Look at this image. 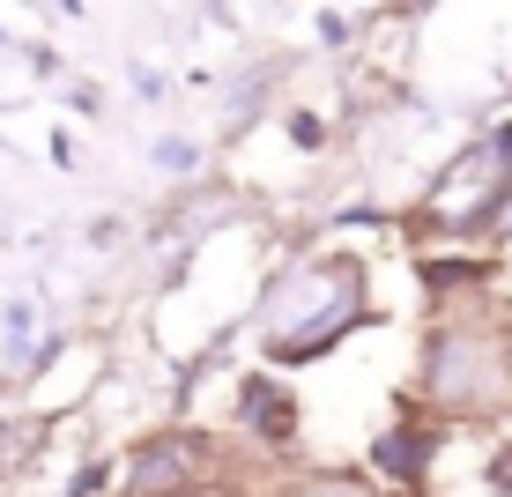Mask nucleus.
<instances>
[{
    "instance_id": "nucleus-1",
    "label": "nucleus",
    "mask_w": 512,
    "mask_h": 497,
    "mask_svg": "<svg viewBox=\"0 0 512 497\" xmlns=\"http://www.w3.org/2000/svg\"><path fill=\"white\" fill-rule=\"evenodd\" d=\"M201 460H208L201 438H156V446H141V453H134V497H171V490H186L193 475H201Z\"/></svg>"
},
{
    "instance_id": "nucleus-2",
    "label": "nucleus",
    "mask_w": 512,
    "mask_h": 497,
    "mask_svg": "<svg viewBox=\"0 0 512 497\" xmlns=\"http://www.w3.org/2000/svg\"><path fill=\"white\" fill-rule=\"evenodd\" d=\"M245 416H253V431L290 438V401H282V394H268V386H245Z\"/></svg>"
},
{
    "instance_id": "nucleus-3",
    "label": "nucleus",
    "mask_w": 512,
    "mask_h": 497,
    "mask_svg": "<svg viewBox=\"0 0 512 497\" xmlns=\"http://www.w3.org/2000/svg\"><path fill=\"white\" fill-rule=\"evenodd\" d=\"M379 468H394V475H416L423 468V438H379Z\"/></svg>"
},
{
    "instance_id": "nucleus-4",
    "label": "nucleus",
    "mask_w": 512,
    "mask_h": 497,
    "mask_svg": "<svg viewBox=\"0 0 512 497\" xmlns=\"http://www.w3.org/2000/svg\"><path fill=\"white\" fill-rule=\"evenodd\" d=\"M490 483H498V490H512V446H505L498 460H490Z\"/></svg>"
},
{
    "instance_id": "nucleus-5",
    "label": "nucleus",
    "mask_w": 512,
    "mask_h": 497,
    "mask_svg": "<svg viewBox=\"0 0 512 497\" xmlns=\"http://www.w3.org/2000/svg\"><path fill=\"white\" fill-rule=\"evenodd\" d=\"M498 164H505V171H512V127H505V134H498Z\"/></svg>"
}]
</instances>
